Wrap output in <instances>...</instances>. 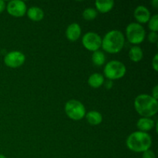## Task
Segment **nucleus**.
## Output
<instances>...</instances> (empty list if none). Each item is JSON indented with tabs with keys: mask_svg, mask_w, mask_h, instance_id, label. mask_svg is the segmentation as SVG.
Returning a JSON list of instances; mask_svg holds the SVG:
<instances>
[{
	"mask_svg": "<svg viewBox=\"0 0 158 158\" xmlns=\"http://www.w3.org/2000/svg\"><path fill=\"white\" fill-rule=\"evenodd\" d=\"M92 61L95 66H101L106 62V56L105 54L102 51L97 50L93 52L92 54Z\"/></svg>",
	"mask_w": 158,
	"mask_h": 158,
	"instance_id": "nucleus-18",
	"label": "nucleus"
},
{
	"mask_svg": "<svg viewBox=\"0 0 158 158\" xmlns=\"http://www.w3.org/2000/svg\"><path fill=\"white\" fill-rule=\"evenodd\" d=\"M148 41L151 43H156L158 40V35L156 32H151L148 36Z\"/></svg>",
	"mask_w": 158,
	"mask_h": 158,
	"instance_id": "nucleus-21",
	"label": "nucleus"
},
{
	"mask_svg": "<svg viewBox=\"0 0 158 158\" xmlns=\"http://www.w3.org/2000/svg\"><path fill=\"white\" fill-rule=\"evenodd\" d=\"M126 143L131 151L136 153H143L151 148L152 138L148 133L135 131L128 136Z\"/></svg>",
	"mask_w": 158,
	"mask_h": 158,
	"instance_id": "nucleus-2",
	"label": "nucleus"
},
{
	"mask_svg": "<svg viewBox=\"0 0 158 158\" xmlns=\"http://www.w3.org/2000/svg\"><path fill=\"white\" fill-rule=\"evenodd\" d=\"M152 67L155 72L158 71V54L156 53L152 60Z\"/></svg>",
	"mask_w": 158,
	"mask_h": 158,
	"instance_id": "nucleus-23",
	"label": "nucleus"
},
{
	"mask_svg": "<svg viewBox=\"0 0 158 158\" xmlns=\"http://www.w3.org/2000/svg\"><path fill=\"white\" fill-rule=\"evenodd\" d=\"M96 10L100 13H107L114 8V2L113 0H106V1H96Z\"/></svg>",
	"mask_w": 158,
	"mask_h": 158,
	"instance_id": "nucleus-16",
	"label": "nucleus"
},
{
	"mask_svg": "<svg viewBox=\"0 0 158 158\" xmlns=\"http://www.w3.org/2000/svg\"><path fill=\"white\" fill-rule=\"evenodd\" d=\"M0 158H6V156H4L3 154H0Z\"/></svg>",
	"mask_w": 158,
	"mask_h": 158,
	"instance_id": "nucleus-28",
	"label": "nucleus"
},
{
	"mask_svg": "<svg viewBox=\"0 0 158 158\" xmlns=\"http://www.w3.org/2000/svg\"><path fill=\"white\" fill-rule=\"evenodd\" d=\"M151 4L154 6L155 8L158 7V1L157 0H154V1L151 2Z\"/></svg>",
	"mask_w": 158,
	"mask_h": 158,
	"instance_id": "nucleus-27",
	"label": "nucleus"
},
{
	"mask_svg": "<svg viewBox=\"0 0 158 158\" xmlns=\"http://www.w3.org/2000/svg\"><path fill=\"white\" fill-rule=\"evenodd\" d=\"M6 9V5L3 0H0V14L4 12L5 9Z\"/></svg>",
	"mask_w": 158,
	"mask_h": 158,
	"instance_id": "nucleus-26",
	"label": "nucleus"
},
{
	"mask_svg": "<svg viewBox=\"0 0 158 158\" xmlns=\"http://www.w3.org/2000/svg\"><path fill=\"white\" fill-rule=\"evenodd\" d=\"M82 43L87 50L94 52L101 47L102 38L96 32H88L82 38Z\"/></svg>",
	"mask_w": 158,
	"mask_h": 158,
	"instance_id": "nucleus-7",
	"label": "nucleus"
},
{
	"mask_svg": "<svg viewBox=\"0 0 158 158\" xmlns=\"http://www.w3.org/2000/svg\"><path fill=\"white\" fill-rule=\"evenodd\" d=\"M148 27L151 29V32H157L158 30V15H153L148 21Z\"/></svg>",
	"mask_w": 158,
	"mask_h": 158,
	"instance_id": "nucleus-20",
	"label": "nucleus"
},
{
	"mask_svg": "<svg viewBox=\"0 0 158 158\" xmlns=\"http://www.w3.org/2000/svg\"><path fill=\"white\" fill-rule=\"evenodd\" d=\"M81 27L77 23H71L69 25L66 30V38L71 42H75L78 40L81 35Z\"/></svg>",
	"mask_w": 158,
	"mask_h": 158,
	"instance_id": "nucleus-11",
	"label": "nucleus"
},
{
	"mask_svg": "<svg viewBox=\"0 0 158 158\" xmlns=\"http://www.w3.org/2000/svg\"><path fill=\"white\" fill-rule=\"evenodd\" d=\"M97 11L94 8H87L83 12V17L85 20L93 21L97 16Z\"/></svg>",
	"mask_w": 158,
	"mask_h": 158,
	"instance_id": "nucleus-19",
	"label": "nucleus"
},
{
	"mask_svg": "<svg viewBox=\"0 0 158 158\" xmlns=\"http://www.w3.org/2000/svg\"><path fill=\"white\" fill-rule=\"evenodd\" d=\"M134 108L140 116L150 118L157 114L158 101L151 95L140 94L134 100Z\"/></svg>",
	"mask_w": 158,
	"mask_h": 158,
	"instance_id": "nucleus-1",
	"label": "nucleus"
},
{
	"mask_svg": "<svg viewBox=\"0 0 158 158\" xmlns=\"http://www.w3.org/2000/svg\"><path fill=\"white\" fill-rule=\"evenodd\" d=\"M129 57L134 63H139L143 57V52L141 48L138 46H134L129 51Z\"/></svg>",
	"mask_w": 158,
	"mask_h": 158,
	"instance_id": "nucleus-17",
	"label": "nucleus"
},
{
	"mask_svg": "<svg viewBox=\"0 0 158 158\" xmlns=\"http://www.w3.org/2000/svg\"><path fill=\"white\" fill-rule=\"evenodd\" d=\"M127 68L122 62L119 60H111L108 62L103 69V74L110 80L121 79L126 74Z\"/></svg>",
	"mask_w": 158,
	"mask_h": 158,
	"instance_id": "nucleus-4",
	"label": "nucleus"
},
{
	"mask_svg": "<svg viewBox=\"0 0 158 158\" xmlns=\"http://www.w3.org/2000/svg\"><path fill=\"white\" fill-rule=\"evenodd\" d=\"M26 61V56L19 51H12L5 56L4 63L10 68H18L23 66Z\"/></svg>",
	"mask_w": 158,
	"mask_h": 158,
	"instance_id": "nucleus-8",
	"label": "nucleus"
},
{
	"mask_svg": "<svg viewBox=\"0 0 158 158\" xmlns=\"http://www.w3.org/2000/svg\"><path fill=\"white\" fill-rule=\"evenodd\" d=\"M26 14L29 19L34 22H40L44 18L43 10L37 6H32V7L29 8V9H27Z\"/></svg>",
	"mask_w": 158,
	"mask_h": 158,
	"instance_id": "nucleus-13",
	"label": "nucleus"
},
{
	"mask_svg": "<svg viewBox=\"0 0 158 158\" xmlns=\"http://www.w3.org/2000/svg\"><path fill=\"white\" fill-rule=\"evenodd\" d=\"M125 43V37L120 31L117 29L109 31L102 39L101 47L109 53H118L123 49Z\"/></svg>",
	"mask_w": 158,
	"mask_h": 158,
	"instance_id": "nucleus-3",
	"label": "nucleus"
},
{
	"mask_svg": "<svg viewBox=\"0 0 158 158\" xmlns=\"http://www.w3.org/2000/svg\"><path fill=\"white\" fill-rule=\"evenodd\" d=\"M104 77L99 73L91 74L88 78V84L90 87L97 89L104 83Z\"/></svg>",
	"mask_w": 158,
	"mask_h": 158,
	"instance_id": "nucleus-14",
	"label": "nucleus"
},
{
	"mask_svg": "<svg viewBox=\"0 0 158 158\" xmlns=\"http://www.w3.org/2000/svg\"><path fill=\"white\" fill-rule=\"evenodd\" d=\"M126 36L129 43L137 46L145 40L146 32L142 25L137 23H131L126 28Z\"/></svg>",
	"mask_w": 158,
	"mask_h": 158,
	"instance_id": "nucleus-5",
	"label": "nucleus"
},
{
	"mask_svg": "<svg viewBox=\"0 0 158 158\" xmlns=\"http://www.w3.org/2000/svg\"><path fill=\"white\" fill-rule=\"evenodd\" d=\"M142 158H156V155L154 151H152L151 150H148L143 153Z\"/></svg>",
	"mask_w": 158,
	"mask_h": 158,
	"instance_id": "nucleus-22",
	"label": "nucleus"
},
{
	"mask_svg": "<svg viewBox=\"0 0 158 158\" xmlns=\"http://www.w3.org/2000/svg\"><path fill=\"white\" fill-rule=\"evenodd\" d=\"M88 123L93 126H97L100 124L103 121V116L100 112L96 110H91L85 115Z\"/></svg>",
	"mask_w": 158,
	"mask_h": 158,
	"instance_id": "nucleus-15",
	"label": "nucleus"
},
{
	"mask_svg": "<svg viewBox=\"0 0 158 158\" xmlns=\"http://www.w3.org/2000/svg\"><path fill=\"white\" fill-rule=\"evenodd\" d=\"M104 86L106 88V89H111L113 86V81L112 80H107L106 81H104Z\"/></svg>",
	"mask_w": 158,
	"mask_h": 158,
	"instance_id": "nucleus-25",
	"label": "nucleus"
},
{
	"mask_svg": "<svg viewBox=\"0 0 158 158\" xmlns=\"http://www.w3.org/2000/svg\"><path fill=\"white\" fill-rule=\"evenodd\" d=\"M152 97H154V99L157 100L158 99V86L156 85L154 87V89H152Z\"/></svg>",
	"mask_w": 158,
	"mask_h": 158,
	"instance_id": "nucleus-24",
	"label": "nucleus"
},
{
	"mask_svg": "<svg viewBox=\"0 0 158 158\" xmlns=\"http://www.w3.org/2000/svg\"><path fill=\"white\" fill-rule=\"evenodd\" d=\"M65 112L71 120H80L85 117L86 108L79 100H70L65 105Z\"/></svg>",
	"mask_w": 158,
	"mask_h": 158,
	"instance_id": "nucleus-6",
	"label": "nucleus"
},
{
	"mask_svg": "<svg viewBox=\"0 0 158 158\" xmlns=\"http://www.w3.org/2000/svg\"><path fill=\"white\" fill-rule=\"evenodd\" d=\"M6 10L10 15L14 17H22L27 12V6L23 1L12 0L6 6Z\"/></svg>",
	"mask_w": 158,
	"mask_h": 158,
	"instance_id": "nucleus-9",
	"label": "nucleus"
},
{
	"mask_svg": "<svg viewBox=\"0 0 158 158\" xmlns=\"http://www.w3.org/2000/svg\"><path fill=\"white\" fill-rule=\"evenodd\" d=\"M155 126V122L154 120L149 117H141L137 122V127L140 131L148 132L151 131Z\"/></svg>",
	"mask_w": 158,
	"mask_h": 158,
	"instance_id": "nucleus-12",
	"label": "nucleus"
},
{
	"mask_svg": "<svg viewBox=\"0 0 158 158\" xmlns=\"http://www.w3.org/2000/svg\"><path fill=\"white\" fill-rule=\"evenodd\" d=\"M134 15L135 19L137 20V23L139 24H143V23H148L151 19V12L149 9L144 6H138L135 9L134 12Z\"/></svg>",
	"mask_w": 158,
	"mask_h": 158,
	"instance_id": "nucleus-10",
	"label": "nucleus"
}]
</instances>
